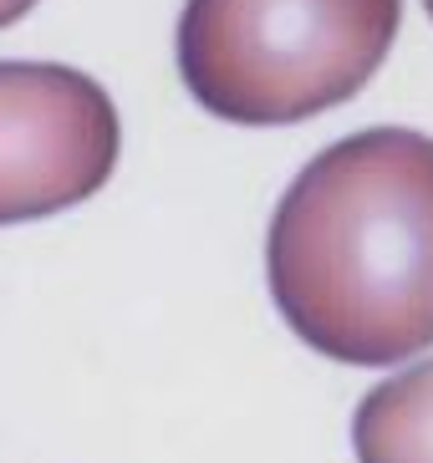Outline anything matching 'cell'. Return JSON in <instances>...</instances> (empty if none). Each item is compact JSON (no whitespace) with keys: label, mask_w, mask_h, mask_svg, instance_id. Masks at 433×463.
<instances>
[{"label":"cell","mask_w":433,"mask_h":463,"mask_svg":"<svg viewBox=\"0 0 433 463\" xmlns=\"http://www.w3.org/2000/svg\"><path fill=\"white\" fill-rule=\"evenodd\" d=\"M265 280L332 362L393 367L433 346V137L367 128L316 153L275 204Z\"/></svg>","instance_id":"obj_1"},{"label":"cell","mask_w":433,"mask_h":463,"mask_svg":"<svg viewBox=\"0 0 433 463\" xmlns=\"http://www.w3.org/2000/svg\"><path fill=\"white\" fill-rule=\"evenodd\" d=\"M398 21L403 0H189L178 77L225 123H306L372 82Z\"/></svg>","instance_id":"obj_2"},{"label":"cell","mask_w":433,"mask_h":463,"mask_svg":"<svg viewBox=\"0 0 433 463\" xmlns=\"http://www.w3.org/2000/svg\"><path fill=\"white\" fill-rule=\"evenodd\" d=\"M118 153L122 123L102 82L62 61H0V224L92 199Z\"/></svg>","instance_id":"obj_3"},{"label":"cell","mask_w":433,"mask_h":463,"mask_svg":"<svg viewBox=\"0 0 433 463\" xmlns=\"http://www.w3.org/2000/svg\"><path fill=\"white\" fill-rule=\"evenodd\" d=\"M357 463H433V362L378 382L352 412Z\"/></svg>","instance_id":"obj_4"},{"label":"cell","mask_w":433,"mask_h":463,"mask_svg":"<svg viewBox=\"0 0 433 463\" xmlns=\"http://www.w3.org/2000/svg\"><path fill=\"white\" fill-rule=\"evenodd\" d=\"M31 5L36 0H0V26H15L21 15H31Z\"/></svg>","instance_id":"obj_5"},{"label":"cell","mask_w":433,"mask_h":463,"mask_svg":"<svg viewBox=\"0 0 433 463\" xmlns=\"http://www.w3.org/2000/svg\"><path fill=\"white\" fill-rule=\"evenodd\" d=\"M423 5H428V15H433V0H423Z\"/></svg>","instance_id":"obj_6"}]
</instances>
